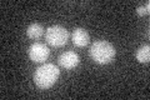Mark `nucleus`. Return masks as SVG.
I'll list each match as a JSON object with an SVG mask.
<instances>
[{
	"mask_svg": "<svg viewBox=\"0 0 150 100\" xmlns=\"http://www.w3.org/2000/svg\"><path fill=\"white\" fill-rule=\"evenodd\" d=\"M60 75V70L55 64H44L36 69L34 74V82L38 88L48 89L56 83Z\"/></svg>",
	"mask_w": 150,
	"mask_h": 100,
	"instance_id": "obj_1",
	"label": "nucleus"
},
{
	"mask_svg": "<svg viewBox=\"0 0 150 100\" xmlns=\"http://www.w3.org/2000/svg\"><path fill=\"white\" fill-rule=\"evenodd\" d=\"M116 50L115 48L106 40H98L90 46V56L91 59L98 64L105 65L111 63L115 58Z\"/></svg>",
	"mask_w": 150,
	"mask_h": 100,
	"instance_id": "obj_2",
	"label": "nucleus"
},
{
	"mask_svg": "<svg viewBox=\"0 0 150 100\" xmlns=\"http://www.w3.org/2000/svg\"><path fill=\"white\" fill-rule=\"evenodd\" d=\"M45 40L51 46H64L69 40V31L62 25H51L45 31Z\"/></svg>",
	"mask_w": 150,
	"mask_h": 100,
	"instance_id": "obj_3",
	"label": "nucleus"
},
{
	"mask_svg": "<svg viewBox=\"0 0 150 100\" xmlns=\"http://www.w3.org/2000/svg\"><path fill=\"white\" fill-rule=\"evenodd\" d=\"M50 55V50L43 43H33L29 48V56L34 63H43Z\"/></svg>",
	"mask_w": 150,
	"mask_h": 100,
	"instance_id": "obj_4",
	"label": "nucleus"
},
{
	"mask_svg": "<svg viewBox=\"0 0 150 100\" xmlns=\"http://www.w3.org/2000/svg\"><path fill=\"white\" fill-rule=\"evenodd\" d=\"M79 55L75 51H65L59 56V64L67 70H71L79 65Z\"/></svg>",
	"mask_w": 150,
	"mask_h": 100,
	"instance_id": "obj_5",
	"label": "nucleus"
},
{
	"mask_svg": "<svg viewBox=\"0 0 150 100\" xmlns=\"http://www.w3.org/2000/svg\"><path fill=\"white\" fill-rule=\"evenodd\" d=\"M71 39H73V43L75 46L84 48L89 44L90 35H89V33L85 29H83V28H76V29H74L73 34H71Z\"/></svg>",
	"mask_w": 150,
	"mask_h": 100,
	"instance_id": "obj_6",
	"label": "nucleus"
},
{
	"mask_svg": "<svg viewBox=\"0 0 150 100\" xmlns=\"http://www.w3.org/2000/svg\"><path fill=\"white\" fill-rule=\"evenodd\" d=\"M135 58L139 63H143V64H146L150 61V46L148 44H144L139 48L135 53Z\"/></svg>",
	"mask_w": 150,
	"mask_h": 100,
	"instance_id": "obj_7",
	"label": "nucleus"
},
{
	"mask_svg": "<svg viewBox=\"0 0 150 100\" xmlns=\"http://www.w3.org/2000/svg\"><path fill=\"white\" fill-rule=\"evenodd\" d=\"M44 34V28L39 23H31L26 29V35L30 39H38Z\"/></svg>",
	"mask_w": 150,
	"mask_h": 100,
	"instance_id": "obj_8",
	"label": "nucleus"
},
{
	"mask_svg": "<svg viewBox=\"0 0 150 100\" xmlns=\"http://www.w3.org/2000/svg\"><path fill=\"white\" fill-rule=\"evenodd\" d=\"M137 13L138 15L140 16H144V15H148V14L150 13V3L148 1L146 5H140L137 8Z\"/></svg>",
	"mask_w": 150,
	"mask_h": 100,
	"instance_id": "obj_9",
	"label": "nucleus"
}]
</instances>
